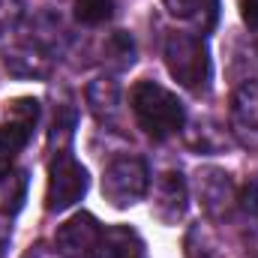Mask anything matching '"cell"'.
Here are the masks:
<instances>
[{
  "mask_svg": "<svg viewBox=\"0 0 258 258\" xmlns=\"http://www.w3.org/2000/svg\"><path fill=\"white\" fill-rule=\"evenodd\" d=\"M129 108L135 114L138 129L153 141H165L177 135L186 123V111L177 93H171L156 81H138L129 90Z\"/></svg>",
  "mask_w": 258,
  "mask_h": 258,
  "instance_id": "1",
  "label": "cell"
},
{
  "mask_svg": "<svg viewBox=\"0 0 258 258\" xmlns=\"http://www.w3.org/2000/svg\"><path fill=\"white\" fill-rule=\"evenodd\" d=\"M195 192H198V201H201V207L210 219H225L237 204V189H234L231 174L222 171V168H213V165L198 168Z\"/></svg>",
  "mask_w": 258,
  "mask_h": 258,
  "instance_id": "6",
  "label": "cell"
},
{
  "mask_svg": "<svg viewBox=\"0 0 258 258\" xmlns=\"http://www.w3.org/2000/svg\"><path fill=\"white\" fill-rule=\"evenodd\" d=\"M237 204L243 207V213H246V216H252V219H258V174H255V177H249V180H246L243 192L237 195Z\"/></svg>",
  "mask_w": 258,
  "mask_h": 258,
  "instance_id": "21",
  "label": "cell"
},
{
  "mask_svg": "<svg viewBox=\"0 0 258 258\" xmlns=\"http://www.w3.org/2000/svg\"><path fill=\"white\" fill-rule=\"evenodd\" d=\"M186 201H189V189H186V180H183L180 171L168 168V171L156 174L150 210L162 225H177L186 213Z\"/></svg>",
  "mask_w": 258,
  "mask_h": 258,
  "instance_id": "7",
  "label": "cell"
},
{
  "mask_svg": "<svg viewBox=\"0 0 258 258\" xmlns=\"http://www.w3.org/2000/svg\"><path fill=\"white\" fill-rule=\"evenodd\" d=\"M237 9H240L243 24L258 33V0H237Z\"/></svg>",
  "mask_w": 258,
  "mask_h": 258,
  "instance_id": "22",
  "label": "cell"
},
{
  "mask_svg": "<svg viewBox=\"0 0 258 258\" xmlns=\"http://www.w3.org/2000/svg\"><path fill=\"white\" fill-rule=\"evenodd\" d=\"M27 186H30V177L24 168H12L9 174L0 177V213L3 216H15L24 207Z\"/></svg>",
  "mask_w": 258,
  "mask_h": 258,
  "instance_id": "14",
  "label": "cell"
},
{
  "mask_svg": "<svg viewBox=\"0 0 258 258\" xmlns=\"http://www.w3.org/2000/svg\"><path fill=\"white\" fill-rule=\"evenodd\" d=\"M117 0H75V18L87 27H99L114 15Z\"/></svg>",
  "mask_w": 258,
  "mask_h": 258,
  "instance_id": "17",
  "label": "cell"
},
{
  "mask_svg": "<svg viewBox=\"0 0 258 258\" xmlns=\"http://www.w3.org/2000/svg\"><path fill=\"white\" fill-rule=\"evenodd\" d=\"M21 15H24L21 0H0V36L9 33V30H15L18 21H21Z\"/></svg>",
  "mask_w": 258,
  "mask_h": 258,
  "instance_id": "20",
  "label": "cell"
},
{
  "mask_svg": "<svg viewBox=\"0 0 258 258\" xmlns=\"http://www.w3.org/2000/svg\"><path fill=\"white\" fill-rule=\"evenodd\" d=\"M90 258H144V240L129 225H108Z\"/></svg>",
  "mask_w": 258,
  "mask_h": 258,
  "instance_id": "10",
  "label": "cell"
},
{
  "mask_svg": "<svg viewBox=\"0 0 258 258\" xmlns=\"http://www.w3.org/2000/svg\"><path fill=\"white\" fill-rule=\"evenodd\" d=\"M183 246H186V258H210V255H213V249H216V240L210 237L207 225H201V222H198V225L189 228V234H186Z\"/></svg>",
  "mask_w": 258,
  "mask_h": 258,
  "instance_id": "19",
  "label": "cell"
},
{
  "mask_svg": "<svg viewBox=\"0 0 258 258\" xmlns=\"http://www.w3.org/2000/svg\"><path fill=\"white\" fill-rule=\"evenodd\" d=\"M102 237V228L93 213H75L54 234V252L63 258H90Z\"/></svg>",
  "mask_w": 258,
  "mask_h": 258,
  "instance_id": "8",
  "label": "cell"
},
{
  "mask_svg": "<svg viewBox=\"0 0 258 258\" xmlns=\"http://www.w3.org/2000/svg\"><path fill=\"white\" fill-rule=\"evenodd\" d=\"M231 135L246 150H258V81H243L231 96Z\"/></svg>",
  "mask_w": 258,
  "mask_h": 258,
  "instance_id": "9",
  "label": "cell"
},
{
  "mask_svg": "<svg viewBox=\"0 0 258 258\" xmlns=\"http://www.w3.org/2000/svg\"><path fill=\"white\" fill-rule=\"evenodd\" d=\"M72 129H75V108L63 102V105H57L54 108V123H51V138H48V144L54 147L57 144V150H66V141L72 138ZM54 150V153H57Z\"/></svg>",
  "mask_w": 258,
  "mask_h": 258,
  "instance_id": "18",
  "label": "cell"
},
{
  "mask_svg": "<svg viewBox=\"0 0 258 258\" xmlns=\"http://www.w3.org/2000/svg\"><path fill=\"white\" fill-rule=\"evenodd\" d=\"M165 66L171 72V78L189 90L195 96H201L210 84V51L204 36L186 33V30H174L165 36V48H162Z\"/></svg>",
  "mask_w": 258,
  "mask_h": 258,
  "instance_id": "2",
  "label": "cell"
},
{
  "mask_svg": "<svg viewBox=\"0 0 258 258\" xmlns=\"http://www.w3.org/2000/svg\"><path fill=\"white\" fill-rule=\"evenodd\" d=\"M102 60L111 66V69H129V66L135 63V42H132V36L123 33V30H114L108 39H105V45H102Z\"/></svg>",
  "mask_w": 258,
  "mask_h": 258,
  "instance_id": "16",
  "label": "cell"
},
{
  "mask_svg": "<svg viewBox=\"0 0 258 258\" xmlns=\"http://www.w3.org/2000/svg\"><path fill=\"white\" fill-rule=\"evenodd\" d=\"M87 192V171L84 165L69 153L57 150L48 162V183H45V210L63 213Z\"/></svg>",
  "mask_w": 258,
  "mask_h": 258,
  "instance_id": "3",
  "label": "cell"
},
{
  "mask_svg": "<svg viewBox=\"0 0 258 258\" xmlns=\"http://www.w3.org/2000/svg\"><path fill=\"white\" fill-rule=\"evenodd\" d=\"M150 174L141 156H117L105 165L102 171V198L111 207H132L135 201H141L147 192Z\"/></svg>",
  "mask_w": 258,
  "mask_h": 258,
  "instance_id": "4",
  "label": "cell"
},
{
  "mask_svg": "<svg viewBox=\"0 0 258 258\" xmlns=\"http://www.w3.org/2000/svg\"><path fill=\"white\" fill-rule=\"evenodd\" d=\"M21 258H54V252H51L45 243H33V246H30V249H27Z\"/></svg>",
  "mask_w": 258,
  "mask_h": 258,
  "instance_id": "23",
  "label": "cell"
},
{
  "mask_svg": "<svg viewBox=\"0 0 258 258\" xmlns=\"http://www.w3.org/2000/svg\"><path fill=\"white\" fill-rule=\"evenodd\" d=\"M9 240H12V231H9V225L0 222V258H6V252H9Z\"/></svg>",
  "mask_w": 258,
  "mask_h": 258,
  "instance_id": "24",
  "label": "cell"
},
{
  "mask_svg": "<svg viewBox=\"0 0 258 258\" xmlns=\"http://www.w3.org/2000/svg\"><path fill=\"white\" fill-rule=\"evenodd\" d=\"M84 99H87V105H90V111L99 123H114L120 117V99L123 96H120V84L114 78L105 75V78L90 81Z\"/></svg>",
  "mask_w": 258,
  "mask_h": 258,
  "instance_id": "12",
  "label": "cell"
},
{
  "mask_svg": "<svg viewBox=\"0 0 258 258\" xmlns=\"http://www.w3.org/2000/svg\"><path fill=\"white\" fill-rule=\"evenodd\" d=\"M3 57H6V69L15 78H48L54 69L48 51L39 45H15Z\"/></svg>",
  "mask_w": 258,
  "mask_h": 258,
  "instance_id": "11",
  "label": "cell"
},
{
  "mask_svg": "<svg viewBox=\"0 0 258 258\" xmlns=\"http://www.w3.org/2000/svg\"><path fill=\"white\" fill-rule=\"evenodd\" d=\"M36 120H39V102L36 99L24 96V99H15L9 105L6 117L0 120V177L12 171L18 153L33 138Z\"/></svg>",
  "mask_w": 258,
  "mask_h": 258,
  "instance_id": "5",
  "label": "cell"
},
{
  "mask_svg": "<svg viewBox=\"0 0 258 258\" xmlns=\"http://www.w3.org/2000/svg\"><path fill=\"white\" fill-rule=\"evenodd\" d=\"M162 3L174 18L189 21L201 30H213L219 18V0H162Z\"/></svg>",
  "mask_w": 258,
  "mask_h": 258,
  "instance_id": "13",
  "label": "cell"
},
{
  "mask_svg": "<svg viewBox=\"0 0 258 258\" xmlns=\"http://www.w3.org/2000/svg\"><path fill=\"white\" fill-rule=\"evenodd\" d=\"M186 144L198 153H222L228 147V135L213 120H198L186 129Z\"/></svg>",
  "mask_w": 258,
  "mask_h": 258,
  "instance_id": "15",
  "label": "cell"
}]
</instances>
